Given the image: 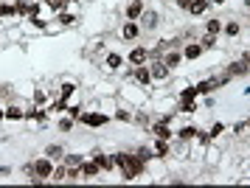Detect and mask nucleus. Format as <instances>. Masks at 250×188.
Masks as SVG:
<instances>
[{"instance_id":"1","label":"nucleus","mask_w":250,"mask_h":188,"mask_svg":"<svg viewBox=\"0 0 250 188\" xmlns=\"http://www.w3.org/2000/svg\"><path fill=\"white\" fill-rule=\"evenodd\" d=\"M54 166H57V163H54V160H51V157H37L34 163H31V183H34V186H40V183H45V180H51V174H54Z\"/></svg>"},{"instance_id":"2","label":"nucleus","mask_w":250,"mask_h":188,"mask_svg":"<svg viewBox=\"0 0 250 188\" xmlns=\"http://www.w3.org/2000/svg\"><path fill=\"white\" fill-rule=\"evenodd\" d=\"M79 124H84L87 129H102V126L110 124V115H107L104 110H82Z\"/></svg>"},{"instance_id":"3","label":"nucleus","mask_w":250,"mask_h":188,"mask_svg":"<svg viewBox=\"0 0 250 188\" xmlns=\"http://www.w3.org/2000/svg\"><path fill=\"white\" fill-rule=\"evenodd\" d=\"M149 73H152V82H169L174 70H171L160 56H155V59H149Z\"/></svg>"},{"instance_id":"4","label":"nucleus","mask_w":250,"mask_h":188,"mask_svg":"<svg viewBox=\"0 0 250 188\" xmlns=\"http://www.w3.org/2000/svg\"><path fill=\"white\" fill-rule=\"evenodd\" d=\"M138 22H141V31H144V34H149V31H158V28H160V14H158L155 9H149V6H146Z\"/></svg>"},{"instance_id":"5","label":"nucleus","mask_w":250,"mask_h":188,"mask_svg":"<svg viewBox=\"0 0 250 188\" xmlns=\"http://www.w3.org/2000/svg\"><path fill=\"white\" fill-rule=\"evenodd\" d=\"M132 82H135V84H141V87L152 90V84H155V82H152V73H149V62H146V65H135V67H132Z\"/></svg>"},{"instance_id":"6","label":"nucleus","mask_w":250,"mask_h":188,"mask_svg":"<svg viewBox=\"0 0 250 188\" xmlns=\"http://www.w3.org/2000/svg\"><path fill=\"white\" fill-rule=\"evenodd\" d=\"M149 132L155 135V138H163V141H174V129H171V124L160 121V118L149 124Z\"/></svg>"},{"instance_id":"7","label":"nucleus","mask_w":250,"mask_h":188,"mask_svg":"<svg viewBox=\"0 0 250 188\" xmlns=\"http://www.w3.org/2000/svg\"><path fill=\"white\" fill-rule=\"evenodd\" d=\"M149 62V48L146 45H135L129 54H126V65H146Z\"/></svg>"},{"instance_id":"8","label":"nucleus","mask_w":250,"mask_h":188,"mask_svg":"<svg viewBox=\"0 0 250 188\" xmlns=\"http://www.w3.org/2000/svg\"><path fill=\"white\" fill-rule=\"evenodd\" d=\"M141 34H144V31H141V22H138V20H124V25H121V40L135 42Z\"/></svg>"},{"instance_id":"9","label":"nucleus","mask_w":250,"mask_h":188,"mask_svg":"<svg viewBox=\"0 0 250 188\" xmlns=\"http://www.w3.org/2000/svg\"><path fill=\"white\" fill-rule=\"evenodd\" d=\"M124 62H126V59L121 54H115V51L104 54V70H107V73H118V70L124 67Z\"/></svg>"},{"instance_id":"10","label":"nucleus","mask_w":250,"mask_h":188,"mask_svg":"<svg viewBox=\"0 0 250 188\" xmlns=\"http://www.w3.org/2000/svg\"><path fill=\"white\" fill-rule=\"evenodd\" d=\"M90 157L96 160V163H99V168H102L104 174H107V171H113V168H115L113 155H107V152H102V149H93V152H90Z\"/></svg>"},{"instance_id":"11","label":"nucleus","mask_w":250,"mask_h":188,"mask_svg":"<svg viewBox=\"0 0 250 188\" xmlns=\"http://www.w3.org/2000/svg\"><path fill=\"white\" fill-rule=\"evenodd\" d=\"M146 9V3L144 0H129L124 6V20H141V14Z\"/></svg>"},{"instance_id":"12","label":"nucleus","mask_w":250,"mask_h":188,"mask_svg":"<svg viewBox=\"0 0 250 188\" xmlns=\"http://www.w3.org/2000/svg\"><path fill=\"white\" fill-rule=\"evenodd\" d=\"M203 56V45H200V40H191V42L183 45V59L186 62H197Z\"/></svg>"},{"instance_id":"13","label":"nucleus","mask_w":250,"mask_h":188,"mask_svg":"<svg viewBox=\"0 0 250 188\" xmlns=\"http://www.w3.org/2000/svg\"><path fill=\"white\" fill-rule=\"evenodd\" d=\"M102 177V168H99V163L96 160H82V180H96Z\"/></svg>"},{"instance_id":"14","label":"nucleus","mask_w":250,"mask_h":188,"mask_svg":"<svg viewBox=\"0 0 250 188\" xmlns=\"http://www.w3.org/2000/svg\"><path fill=\"white\" fill-rule=\"evenodd\" d=\"M160 59H163V62L171 67V70H174L177 65H183V62H186V59H183V51H180V48H169V51H163V56H160Z\"/></svg>"},{"instance_id":"15","label":"nucleus","mask_w":250,"mask_h":188,"mask_svg":"<svg viewBox=\"0 0 250 188\" xmlns=\"http://www.w3.org/2000/svg\"><path fill=\"white\" fill-rule=\"evenodd\" d=\"M42 155H45V157H51L54 163H62V157L68 155V149H65L62 144H48L45 149H42Z\"/></svg>"},{"instance_id":"16","label":"nucleus","mask_w":250,"mask_h":188,"mask_svg":"<svg viewBox=\"0 0 250 188\" xmlns=\"http://www.w3.org/2000/svg\"><path fill=\"white\" fill-rule=\"evenodd\" d=\"M228 79H236V76H245V73H250V65H245L242 59H236V62H230V65L222 70Z\"/></svg>"},{"instance_id":"17","label":"nucleus","mask_w":250,"mask_h":188,"mask_svg":"<svg viewBox=\"0 0 250 188\" xmlns=\"http://www.w3.org/2000/svg\"><path fill=\"white\" fill-rule=\"evenodd\" d=\"M113 115H115V121H121V124H132V121H135V107H129V104L124 107V104H118Z\"/></svg>"},{"instance_id":"18","label":"nucleus","mask_w":250,"mask_h":188,"mask_svg":"<svg viewBox=\"0 0 250 188\" xmlns=\"http://www.w3.org/2000/svg\"><path fill=\"white\" fill-rule=\"evenodd\" d=\"M197 129H200L197 124H186V126H180V129L174 132V138H177V141H183V144H191L194 138H197Z\"/></svg>"},{"instance_id":"19","label":"nucleus","mask_w":250,"mask_h":188,"mask_svg":"<svg viewBox=\"0 0 250 188\" xmlns=\"http://www.w3.org/2000/svg\"><path fill=\"white\" fill-rule=\"evenodd\" d=\"M211 11V0H191V6H188V14L191 17H203Z\"/></svg>"},{"instance_id":"20","label":"nucleus","mask_w":250,"mask_h":188,"mask_svg":"<svg viewBox=\"0 0 250 188\" xmlns=\"http://www.w3.org/2000/svg\"><path fill=\"white\" fill-rule=\"evenodd\" d=\"M152 152H155V157H169V155H171V141L155 138V144H152Z\"/></svg>"},{"instance_id":"21","label":"nucleus","mask_w":250,"mask_h":188,"mask_svg":"<svg viewBox=\"0 0 250 188\" xmlns=\"http://www.w3.org/2000/svg\"><path fill=\"white\" fill-rule=\"evenodd\" d=\"M222 34H225L228 40H236L239 34H242V22H239V20H228V22H222Z\"/></svg>"},{"instance_id":"22","label":"nucleus","mask_w":250,"mask_h":188,"mask_svg":"<svg viewBox=\"0 0 250 188\" xmlns=\"http://www.w3.org/2000/svg\"><path fill=\"white\" fill-rule=\"evenodd\" d=\"M200 93H197V84H183L180 93H177V101H197Z\"/></svg>"},{"instance_id":"23","label":"nucleus","mask_w":250,"mask_h":188,"mask_svg":"<svg viewBox=\"0 0 250 188\" xmlns=\"http://www.w3.org/2000/svg\"><path fill=\"white\" fill-rule=\"evenodd\" d=\"M6 121H25V110L20 107V104H9L6 107Z\"/></svg>"},{"instance_id":"24","label":"nucleus","mask_w":250,"mask_h":188,"mask_svg":"<svg viewBox=\"0 0 250 188\" xmlns=\"http://www.w3.org/2000/svg\"><path fill=\"white\" fill-rule=\"evenodd\" d=\"M79 90V84L76 82H70V79H65L62 84H59V99H65V101H70V96Z\"/></svg>"},{"instance_id":"25","label":"nucleus","mask_w":250,"mask_h":188,"mask_svg":"<svg viewBox=\"0 0 250 188\" xmlns=\"http://www.w3.org/2000/svg\"><path fill=\"white\" fill-rule=\"evenodd\" d=\"M57 20L62 22V28H73V25L79 22V17H76V14H70V11H59Z\"/></svg>"},{"instance_id":"26","label":"nucleus","mask_w":250,"mask_h":188,"mask_svg":"<svg viewBox=\"0 0 250 188\" xmlns=\"http://www.w3.org/2000/svg\"><path fill=\"white\" fill-rule=\"evenodd\" d=\"M68 180V166L65 163H57L54 166V174H51V183H65Z\"/></svg>"},{"instance_id":"27","label":"nucleus","mask_w":250,"mask_h":188,"mask_svg":"<svg viewBox=\"0 0 250 188\" xmlns=\"http://www.w3.org/2000/svg\"><path fill=\"white\" fill-rule=\"evenodd\" d=\"M129 160H132V152H115V155H113V163H115V168H118V171H121Z\"/></svg>"},{"instance_id":"28","label":"nucleus","mask_w":250,"mask_h":188,"mask_svg":"<svg viewBox=\"0 0 250 188\" xmlns=\"http://www.w3.org/2000/svg\"><path fill=\"white\" fill-rule=\"evenodd\" d=\"M233 135H236V138H248L250 135V121H236L233 124Z\"/></svg>"},{"instance_id":"29","label":"nucleus","mask_w":250,"mask_h":188,"mask_svg":"<svg viewBox=\"0 0 250 188\" xmlns=\"http://www.w3.org/2000/svg\"><path fill=\"white\" fill-rule=\"evenodd\" d=\"M197 110H200L197 101H180V107H177V112H183V115H194Z\"/></svg>"},{"instance_id":"30","label":"nucleus","mask_w":250,"mask_h":188,"mask_svg":"<svg viewBox=\"0 0 250 188\" xmlns=\"http://www.w3.org/2000/svg\"><path fill=\"white\" fill-rule=\"evenodd\" d=\"M205 34H222V20H216V17H211V20L205 22Z\"/></svg>"},{"instance_id":"31","label":"nucleus","mask_w":250,"mask_h":188,"mask_svg":"<svg viewBox=\"0 0 250 188\" xmlns=\"http://www.w3.org/2000/svg\"><path fill=\"white\" fill-rule=\"evenodd\" d=\"M216 40H219L216 34H203V37H200V45H203V51H211V48H216Z\"/></svg>"},{"instance_id":"32","label":"nucleus","mask_w":250,"mask_h":188,"mask_svg":"<svg viewBox=\"0 0 250 188\" xmlns=\"http://www.w3.org/2000/svg\"><path fill=\"white\" fill-rule=\"evenodd\" d=\"M45 3H48V9L54 11V14H59V11H68V6H70L68 0H45Z\"/></svg>"},{"instance_id":"33","label":"nucleus","mask_w":250,"mask_h":188,"mask_svg":"<svg viewBox=\"0 0 250 188\" xmlns=\"http://www.w3.org/2000/svg\"><path fill=\"white\" fill-rule=\"evenodd\" d=\"M135 155L141 157L144 163H149V160L155 157V152H152V146H138V149H135Z\"/></svg>"},{"instance_id":"34","label":"nucleus","mask_w":250,"mask_h":188,"mask_svg":"<svg viewBox=\"0 0 250 188\" xmlns=\"http://www.w3.org/2000/svg\"><path fill=\"white\" fill-rule=\"evenodd\" d=\"M222 132H225V124H222V121H214L211 126H208V135H211V141H216V138H219Z\"/></svg>"},{"instance_id":"35","label":"nucleus","mask_w":250,"mask_h":188,"mask_svg":"<svg viewBox=\"0 0 250 188\" xmlns=\"http://www.w3.org/2000/svg\"><path fill=\"white\" fill-rule=\"evenodd\" d=\"M31 101H34L37 107H45V104H48V93H45V90H34Z\"/></svg>"},{"instance_id":"36","label":"nucleus","mask_w":250,"mask_h":188,"mask_svg":"<svg viewBox=\"0 0 250 188\" xmlns=\"http://www.w3.org/2000/svg\"><path fill=\"white\" fill-rule=\"evenodd\" d=\"M73 124H76V118H59L57 121V126H59V132H70V129H73Z\"/></svg>"},{"instance_id":"37","label":"nucleus","mask_w":250,"mask_h":188,"mask_svg":"<svg viewBox=\"0 0 250 188\" xmlns=\"http://www.w3.org/2000/svg\"><path fill=\"white\" fill-rule=\"evenodd\" d=\"M82 160H84V157H82V155H70V152H68V155H65V157H62V163H65V166H82Z\"/></svg>"},{"instance_id":"38","label":"nucleus","mask_w":250,"mask_h":188,"mask_svg":"<svg viewBox=\"0 0 250 188\" xmlns=\"http://www.w3.org/2000/svg\"><path fill=\"white\" fill-rule=\"evenodd\" d=\"M174 6L180 11H188V6H191V0H174Z\"/></svg>"},{"instance_id":"39","label":"nucleus","mask_w":250,"mask_h":188,"mask_svg":"<svg viewBox=\"0 0 250 188\" xmlns=\"http://www.w3.org/2000/svg\"><path fill=\"white\" fill-rule=\"evenodd\" d=\"M239 59H242L245 65H250V51H242V54H239Z\"/></svg>"},{"instance_id":"40","label":"nucleus","mask_w":250,"mask_h":188,"mask_svg":"<svg viewBox=\"0 0 250 188\" xmlns=\"http://www.w3.org/2000/svg\"><path fill=\"white\" fill-rule=\"evenodd\" d=\"M0 121H6V107H0Z\"/></svg>"},{"instance_id":"41","label":"nucleus","mask_w":250,"mask_h":188,"mask_svg":"<svg viewBox=\"0 0 250 188\" xmlns=\"http://www.w3.org/2000/svg\"><path fill=\"white\" fill-rule=\"evenodd\" d=\"M222 3H228V0H211V6H222Z\"/></svg>"},{"instance_id":"42","label":"nucleus","mask_w":250,"mask_h":188,"mask_svg":"<svg viewBox=\"0 0 250 188\" xmlns=\"http://www.w3.org/2000/svg\"><path fill=\"white\" fill-rule=\"evenodd\" d=\"M3 22H6V17H3V9H0V25H3Z\"/></svg>"},{"instance_id":"43","label":"nucleus","mask_w":250,"mask_h":188,"mask_svg":"<svg viewBox=\"0 0 250 188\" xmlns=\"http://www.w3.org/2000/svg\"><path fill=\"white\" fill-rule=\"evenodd\" d=\"M68 3H70V6H76V3H82V0H68Z\"/></svg>"},{"instance_id":"44","label":"nucleus","mask_w":250,"mask_h":188,"mask_svg":"<svg viewBox=\"0 0 250 188\" xmlns=\"http://www.w3.org/2000/svg\"><path fill=\"white\" fill-rule=\"evenodd\" d=\"M245 96H250V87H245Z\"/></svg>"}]
</instances>
